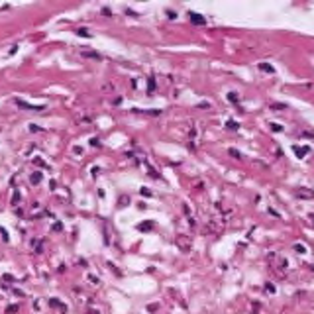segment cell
Here are the masks:
<instances>
[{
    "label": "cell",
    "mask_w": 314,
    "mask_h": 314,
    "mask_svg": "<svg viewBox=\"0 0 314 314\" xmlns=\"http://www.w3.org/2000/svg\"><path fill=\"white\" fill-rule=\"evenodd\" d=\"M30 181H31V183H34V185H37V183H39V181H41V173H34V175H31V177H30Z\"/></svg>",
    "instance_id": "7"
},
{
    "label": "cell",
    "mask_w": 314,
    "mask_h": 314,
    "mask_svg": "<svg viewBox=\"0 0 314 314\" xmlns=\"http://www.w3.org/2000/svg\"><path fill=\"white\" fill-rule=\"evenodd\" d=\"M189 18H190V22H193L194 26H204L206 24V18L200 16V14H196V12H189Z\"/></svg>",
    "instance_id": "1"
},
{
    "label": "cell",
    "mask_w": 314,
    "mask_h": 314,
    "mask_svg": "<svg viewBox=\"0 0 314 314\" xmlns=\"http://www.w3.org/2000/svg\"><path fill=\"white\" fill-rule=\"evenodd\" d=\"M228 100H230V102H238V96H236V92H230V94H228Z\"/></svg>",
    "instance_id": "14"
},
{
    "label": "cell",
    "mask_w": 314,
    "mask_h": 314,
    "mask_svg": "<svg viewBox=\"0 0 314 314\" xmlns=\"http://www.w3.org/2000/svg\"><path fill=\"white\" fill-rule=\"evenodd\" d=\"M294 249H297L298 253H306V249H304V246H298V243H297V246H294Z\"/></svg>",
    "instance_id": "16"
},
{
    "label": "cell",
    "mask_w": 314,
    "mask_h": 314,
    "mask_svg": "<svg viewBox=\"0 0 314 314\" xmlns=\"http://www.w3.org/2000/svg\"><path fill=\"white\" fill-rule=\"evenodd\" d=\"M259 69L261 71H267V73H275V69L271 67V65H267V63H259Z\"/></svg>",
    "instance_id": "6"
},
{
    "label": "cell",
    "mask_w": 314,
    "mask_h": 314,
    "mask_svg": "<svg viewBox=\"0 0 314 314\" xmlns=\"http://www.w3.org/2000/svg\"><path fill=\"white\" fill-rule=\"evenodd\" d=\"M273 108H275V110H285L287 106H285V104H273Z\"/></svg>",
    "instance_id": "18"
},
{
    "label": "cell",
    "mask_w": 314,
    "mask_h": 314,
    "mask_svg": "<svg viewBox=\"0 0 314 314\" xmlns=\"http://www.w3.org/2000/svg\"><path fill=\"white\" fill-rule=\"evenodd\" d=\"M77 35H81V37H91L88 30H85V28H79V30H77Z\"/></svg>",
    "instance_id": "8"
},
{
    "label": "cell",
    "mask_w": 314,
    "mask_h": 314,
    "mask_svg": "<svg viewBox=\"0 0 314 314\" xmlns=\"http://www.w3.org/2000/svg\"><path fill=\"white\" fill-rule=\"evenodd\" d=\"M83 57H88V59H102L100 53H96V51H83Z\"/></svg>",
    "instance_id": "3"
},
{
    "label": "cell",
    "mask_w": 314,
    "mask_h": 314,
    "mask_svg": "<svg viewBox=\"0 0 314 314\" xmlns=\"http://www.w3.org/2000/svg\"><path fill=\"white\" fill-rule=\"evenodd\" d=\"M151 226H153V222H145V224H139V226H138V230L145 232V230H151Z\"/></svg>",
    "instance_id": "9"
},
{
    "label": "cell",
    "mask_w": 314,
    "mask_h": 314,
    "mask_svg": "<svg viewBox=\"0 0 314 314\" xmlns=\"http://www.w3.org/2000/svg\"><path fill=\"white\" fill-rule=\"evenodd\" d=\"M91 145H100V143H98V139H96V138H92V139H91Z\"/></svg>",
    "instance_id": "20"
},
{
    "label": "cell",
    "mask_w": 314,
    "mask_h": 314,
    "mask_svg": "<svg viewBox=\"0 0 314 314\" xmlns=\"http://www.w3.org/2000/svg\"><path fill=\"white\" fill-rule=\"evenodd\" d=\"M271 130H273V132H281V130H283V126H279V124H271Z\"/></svg>",
    "instance_id": "15"
},
{
    "label": "cell",
    "mask_w": 314,
    "mask_h": 314,
    "mask_svg": "<svg viewBox=\"0 0 314 314\" xmlns=\"http://www.w3.org/2000/svg\"><path fill=\"white\" fill-rule=\"evenodd\" d=\"M49 304H51V306H55V308H61V310H67V306H65V304H61V302H57V301H55V298H51V301H49Z\"/></svg>",
    "instance_id": "5"
},
{
    "label": "cell",
    "mask_w": 314,
    "mask_h": 314,
    "mask_svg": "<svg viewBox=\"0 0 314 314\" xmlns=\"http://www.w3.org/2000/svg\"><path fill=\"white\" fill-rule=\"evenodd\" d=\"M228 128H230V130H238V122L230 120V122H228Z\"/></svg>",
    "instance_id": "13"
},
{
    "label": "cell",
    "mask_w": 314,
    "mask_h": 314,
    "mask_svg": "<svg viewBox=\"0 0 314 314\" xmlns=\"http://www.w3.org/2000/svg\"><path fill=\"white\" fill-rule=\"evenodd\" d=\"M298 196H302V198H310V196H314V194L306 193V190H298Z\"/></svg>",
    "instance_id": "12"
},
{
    "label": "cell",
    "mask_w": 314,
    "mask_h": 314,
    "mask_svg": "<svg viewBox=\"0 0 314 314\" xmlns=\"http://www.w3.org/2000/svg\"><path fill=\"white\" fill-rule=\"evenodd\" d=\"M153 88H155V81H153V77H149V83H147V92H153Z\"/></svg>",
    "instance_id": "10"
},
{
    "label": "cell",
    "mask_w": 314,
    "mask_h": 314,
    "mask_svg": "<svg viewBox=\"0 0 314 314\" xmlns=\"http://www.w3.org/2000/svg\"><path fill=\"white\" fill-rule=\"evenodd\" d=\"M102 14H104V16H112V12L108 10V8H102Z\"/></svg>",
    "instance_id": "19"
},
{
    "label": "cell",
    "mask_w": 314,
    "mask_h": 314,
    "mask_svg": "<svg viewBox=\"0 0 314 314\" xmlns=\"http://www.w3.org/2000/svg\"><path fill=\"white\" fill-rule=\"evenodd\" d=\"M230 155H234V157H238V159L242 157V155H240V151H236V149H230Z\"/></svg>",
    "instance_id": "17"
},
{
    "label": "cell",
    "mask_w": 314,
    "mask_h": 314,
    "mask_svg": "<svg viewBox=\"0 0 314 314\" xmlns=\"http://www.w3.org/2000/svg\"><path fill=\"white\" fill-rule=\"evenodd\" d=\"M18 310H20V306H18V304H12V306H8V308H6V312H8V314H10V312H18Z\"/></svg>",
    "instance_id": "11"
},
{
    "label": "cell",
    "mask_w": 314,
    "mask_h": 314,
    "mask_svg": "<svg viewBox=\"0 0 314 314\" xmlns=\"http://www.w3.org/2000/svg\"><path fill=\"white\" fill-rule=\"evenodd\" d=\"M308 151H310L308 147H298V145H294V153H297L298 157H301V155H306Z\"/></svg>",
    "instance_id": "4"
},
{
    "label": "cell",
    "mask_w": 314,
    "mask_h": 314,
    "mask_svg": "<svg viewBox=\"0 0 314 314\" xmlns=\"http://www.w3.org/2000/svg\"><path fill=\"white\" fill-rule=\"evenodd\" d=\"M16 104L20 106V108H28V110H34V112H41V110H43V106H34V104H28V102H24L22 98H18V100H16Z\"/></svg>",
    "instance_id": "2"
}]
</instances>
